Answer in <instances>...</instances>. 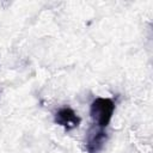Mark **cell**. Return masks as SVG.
I'll return each mask as SVG.
<instances>
[{
  "label": "cell",
  "instance_id": "6da1fadb",
  "mask_svg": "<svg viewBox=\"0 0 153 153\" xmlns=\"http://www.w3.org/2000/svg\"><path fill=\"white\" fill-rule=\"evenodd\" d=\"M115 111V103L110 98L98 97L93 99L90 105V116L92 118L93 126L105 129L114 115Z\"/></svg>",
  "mask_w": 153,
  "mask_h": 153
},
{
  "label": "cell",
  "instance_id": "7a4b0ae2",
  "mask_svg": "<svg viewBox=\"0 0 153 153\" xmlns=\"http://www.w3.org/2000/svg\"><path fill=\"white\" fill-rule=\"evenodd\" d=\"M54 122L61 127L65 128L66 131H69L74 128H76L80 122H81V118L76 115V112L68 108V106H65V108H61L59 109L55 115H54Z\"/></svg>",
  "mask_w": 153,
  "mask_h": 153
},
{
  "label": "cell",
  "instance_id": "3957f363",
  "mask_svg": "<svg viewBox=\"0 0 153 153\" xmlns=\"http://www.w3.org/2000/svg\"><path fill=\"white\" fill-rule=\"evenodd\" d=\"M108 140V134L104 129L92 126L87 133L85 148L87 153H98Z\"/></svg>",
  "mask_w": 153,
  "mask_h": 153
}]
</instances>
